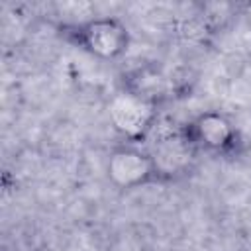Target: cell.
I'll list each match as a JSON object with an SVG mask.
<instances>
[{"label": "cell", "mask_w": 251, "mask_h": 251, "mask_svg": "<svg viewBox=\"0 0 251 251\" xmlns=\"http://www.w3.org/2000/svg\"><path fill=\"white\" fill-rule=\"evenodd\" d=\"M69 35L80 49L102 61L120 59L131 43L127 25L114 16H94L73 24Z\"/></svg>", "instance_id": "6da1fadb"}, {"label": "cell", "mask_w": 251, "mask_h": 251, "mask_svg": "<svg viewBox=\"0 0 251 251\" xmlns=\"http://www.w3.org/2000/svg\"><path fill=\"white\" fill-rule=\"evenodd\" d=\"M157 104L122 88L108 104V120L114 129L129 141L147 137L157 126Z\"/></svg>", "instance_id": "7a4b0ae2"}, {"label": "cell", "mask_w": 251, "mask_h": 251, "mask_svg": "<svg viewBox=\"0 0 251 251\" xmlns=\"http://www.w3.org/2000/svg\"><path fill=\"white\" fill-rule=\"evenodd\" d=\"M147 151L153 159L157 178H163V180H173L190 173L198 153V149L192 145V141L184 133V127L161 131L155 137L151 149Z\"/></svg>", "instance_id": "3957f363"}, {"label": "cell", "mask_w": 251, "mask_h": 251, "mask_svg": "<svg viewBox=\"0 0 251 251\" xmlns=\"http://www.w3.org/2000/svg\"><path fill=\"white\" fill-rule=\"evenodd\" d=\"M106 175L114 186L126 190L139 188L143 184H149L151 180H157V171L149 151L139 149L131 143L112 149L106 161Z\"/></svg>", "instance_id": "277c9868"}, {"label": "cell", "mask_w": 251, "mask_h": 251, "mask_svg": "<svg viewBox=\"0 0 251 251\" xmlns=\"http://www.w3.org/2000/svg\"><path fill=\"white\" fill-rule=\"evenodd\" d=\"M184 133L192 141L198 151L226 155L235 149L237 145V129L231 120L216 110H208L198 114L184 126Z\"/></svg>", "instance_id": "5b68a950"}, {"label": "cell", "mask_w": 251, "mask_h": 251, "mask_svg": "<svg viewBox=\"0 0 251 251\" xmlns=\"http://www.w3.org/2000/svg\"><path fill=\"white\" fill-rule=\"evenodd\" d=\"M124 88L153 102V104H161L163 100H167L171 96V80L169 76L159 69V67H153V65H145V67H139V69H133L126 82H124Z\"/></svg>", "instance_id": "8992f818"}]
</instances>
